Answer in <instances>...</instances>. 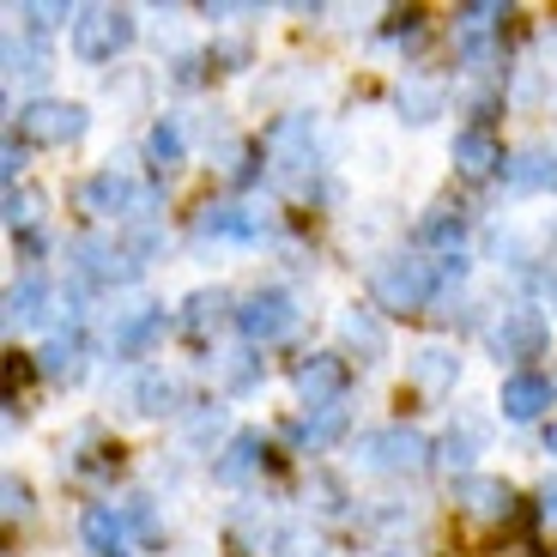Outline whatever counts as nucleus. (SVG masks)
<instances>
[{
  "label": "nucleus",
  "instance_id": "nucleus-1",
  "mask_svg": "<svg viewBox=\"0 0 557 557\" xmlns=\"http://www.w3.org/2000/svg\"><path fill=\"white\" fill-rule=\"evenodd\" d=\"M436 285H443V273H436L431 261H418V255H388V261L370 273V297H376L382 309H394V315L424 309L436 297Z\"/></svg>",
  "mask_w": 557,
  "mask_h": 557
},
{
  "label": "nucleus",
  "instance_id": "nucleus-2",
  "mask_svg": "<svg viewBox=\"0 0 557 557\" xmlns=\"http://www.w3.org/2000/svg\"><path fill=\"white\" fill-rule=\"evenodd\" d=\"M358 467L370 473H424L431 467V443L406 424H382V431L358 436Z\"/></svg>",
  "mask_w": 557,
  "mask_h": 557
},
{
  "label": "nucleus",
  "instance_id": "nucleus-3",
  "mask_svg": "<svg viewBox=\"0 0 557 557\" xmlns=\"http://www.w3.org/2000/svg\"><path fill=\"white\" fill-rule=\"evenodd\" d=\"M134 42V13L122 7H85L73 18V55L79 61H115Z\"/></svg>",
  "mask_w": 557,
  "mask_h": 557
},
{
  "label": "nucleus",
  "instance_id": "nucleus-4",
  "mask_svg": "<svg viewBox=\"0 0 557 557\" xmlns=\"http://www.w3.org/2000/svg\"><path fill=\"white\" fill-rule=\"evenodd\" d=\"M79 207L85 212H98V219H146V212L158 207V195L152 188H139L134 176H122V170H98V176H85V188H79Z\"/></svg>",
  "mask_w": 557,
  "mask_h": 557
},
{
  "label": "nucleus",
  "instance_id": "nucleus-5",
  "mask_svg": "<svg viewBox=\"0 0 557 557\" xmlns=\"http://www.w3.org/2000/svg\"><path fill=\"white\" fill-rule=\"evenodd\" d=\"M85 122H91V115H85L79 103L37 98V103L18 110V139H30V146H73V139L85 134Z\"/></svg>",
  "mask_w": 557,
  "mask_h": 557
},
{
  "label": "nucleus",
  "instance_id": "nucleus-6",
  "mask_svg": "<svg viewBox=\"0 0 557 557\" xmlns=\"http://www.w3.org/2000/svg\"><path fill=\"white\" fill-rule=\"evenodd\" d=\"M237 327L249 346H273V339H285L297 327V304L285 292H255L249 304L237 309Z\"/></svg>",
  "mask_w": 557,
  "mask_h": 557
},
{
  "label": "nucleus",
  "instance_id": "nucleus-7",
  "mask_svg": "<svg viewBox=\"0 0 557 557\" xmlns=\"http://www.w3.org/2000/svg\"><path fill=\"white\" fill-rule=\"evenodd\" d=\"M491 346H497V358H516V363L545 358V346H552V321H545L540 309H503Z\"/></svg>",
  "mask_w": 557,
  "mask_h": 557
},
{
  "label": "nucleus",
  "instance_id": "nucleus-8",
  "mask_svg": "<svg viewBox=\"0 0 557 557\" xmlns=\"http://www.w3.org/2000/svg\"><path fill=\"white\" fill-rule=\"evenodd\" d=\"M67 261L85 285H127V278H139V261H127L115 243H98V237H79L67 249Z\"/></svg>",
  "mask_w": 557,
  "mask_h": 557
},
{
  "label": "nucleus",
  "instance_id": "nucleus-9",
  "mask_svg": "<svg viewBox=\"0 0 557 557\" xmlns=\"http://www.w3.org/2000/svg\"><path fill=\"white\" fill-rule=\"evenodd\" d=\"M497 406H503V418H509V424H533V418L552 412V382H545L540 370H516V376L503 382Z\"/></svg>",
  "mask_w": 557,
  "mask_h": 557
},
{
  "label": "nucleus",
  "instance_id": "nucleus-10",
  "mask_svg": "<svg viewBox=\"0 0 557 557\" xmlns=\"http://www.w3.org/2000/svg\"><path fill=\"white\" fill-rule=\"evenodd\" d=\"M346 358H334V351H321V358H304L297 363V394L309 400V412L315 406H339V394H346Z\"/></svg>",
  "mask_w": 557,
  "mask_h": 557
},
{
  "label": "nucleus",
  "instance_id": "nucleus-11",
  "mask_svg": "<svg viewBox=\"0 0 557 557\" xmlns=\"http://www.w3.org/2000/svg\"><path fill=\"white\" fill-rule=\"evenodd\" d=\"M158 334H164V309H158V304H139V309H127V315H115L110 351H115V358H139V351L152 346Z\"/></svg>",
  "mask_w": 557,
  "mask_h": 557
},
{
  "label": "nucleus",
  "instance_id": "nucleus-12",
  "mask_svg": "<svg viewBox=\"0 0 557 557\" xmlns=\"http://www.w3.org/2000/svg\"><path fill=\"white\" fill-rule=\"evenodd\" d=\"M455 497H460V509H467V516H509V503H516V491L503 485V479H485V473H467L455 485Z\"/></svg>",
  "mask_w": 557,
  "mask_h": 557
},
{
  "label": "nucleus",
  "instance_id": "nucleus-13",
  "mask_svg": "<svg viewBox=\"0 0 557 557\" xmlns=\"http://www.w3.org/2000/svg\"><path fill=\"white\" fill-rule=\"evenodd\" d=\"M37 370L49 382H79V370H85V334L79 327H67V334L49 339V346L37 351Z\"/></svg>",
  "mask_w": 557,
  "mask_h": 557
},
{
  "label": "nucleus",
  "instance_id": "nucleus-14",
  "mask_svg": "<svg viewBox=\"0 0 557 557\" xmlns=\"http://www.w3.org/2000/svg\"><path fill=\"white\" fill-rule=\"evenodd\" d=\"M261 455H267L261 431H237V436H231V448L212 460V479H219V485H243V479L261 467Z\"/></svg>",
  "mask_w": 557,
  "mask_h": 557
},
{
  "label": "nucleus",
  "instance_id": "nucleus-15",
  "mask_svg": "<svg viewBox=\"0 0 557 557\" xmlns=\"http://www.w3.org/2000/svg\"><path fill=\"white\" fill-rule=\"evenodd\" d=\"M79 533H85V545H91L98 557H122L127 521H122V509H115V503H91V509H85V521H79Z\"/></svg>",
  "mask_w": 557,
  "mask_h": 557
},
{
  "label": "nucleus",
  "instance_id": "nucleus-16",
  "mask_svg": "<svg viewBox=\"0 0 557 557\" xmlns=\"http://www.w3.org/2000/svg\"><path fill=\"white\" fill-rule=\"evenodd\" d=\"M49 304H55V285L42 273H25L13 292H7V321H13V327H30V321L49 315Z\"/></svg>",
  "mask_w": 557,
  "mask_h": 557
},
{
  "label": "nucleus",
  "instance_id": "nucleus-17",
  "mask_svg": "<svg viewBox=\"0 0 557 557\" xmlns=\"http://www.w3.org/2000/svg\"><path fill=\"white\" fill-rule=\"evenodd\" d=\"M261 231H267V219L249 207H207L195 219V237H261Z\"/></svg>",
  "mask_w": 557,
  "mask_h": 557
},
{
  "label": "nucleus",
  "instance_id": "nucleus-18",
  "mask_svg": "<svg viewBox=\"0 0 557 557\" xmlns=\"http://www.w3.org/2000/svg\"><path fill=\"white\" fill-rule=\"evenodd\" d=\"M497 164H503V152H497V139H491L485 127L455 134V170H460V176H491Z\"/></svg>",
  "mask_w": 557,
  "mask_h": 557
},
{
  "label": "nucleus",
  "instance_id": "nucleus-19",
  "mask_svg": "<svg viewBox=\"0 0 557 557\" xmlns=\"http://www.w3.org/2000/svg\"><path fill=\"white\" fill-rule=\"evenodd\" d=\"M509 182L516 188H557V146H533V152L509 158Z\"/></svg>",
  "mask_w": 557,
  "mask_h": 557
},
{
  "label": "nucleus",
  "instance_id": "nucleus-20",
  "mask_svg": "<svg viewBox=\"0 0 557 557\" xmlns=\"http://www.w3.org/2000/svg\"><path fill=\"white\" fill-rule=\"evenodd\" d=\"M346 424H351L346 406H315V412H309L292 436H297L304 448H327V443H339V436H346Z\"/></svg>",
  "mask_w": 557,
  "mask_h": 557
},
{
  "label": "nucleus",
  "instance_id": "nucleus-21",
  "mask_svg": "<svg viewBox=\"0 0 557 557\" xmlns=\"http://www.w3.org/2000/svg\"><path fill=\"white\" fill-rule=\"evenodd\" d=\"M127 400H134V412L158 418V412H170V400H176V382H170L164 370H139L134 388H127Z\"/></svg>",
  "mask_w": 557,
  "mask_h": 557
},
{
  "label": "nucleus",
  "instance_id": "nucleus-22",
  "mask_svg": "<svg viewBox=\"0 0 557 557\" xmlns=\"http://www.w3.org/2000/svg\"><path fill=\"white\" fill-rule=\"evenodd\" d=\"M339 334H346L351 346L363 351V363H376L382 351H388V334H382V327H376V315H370V309H351V315L339 321Z\"/></svg>",
  "mask_w": 557,
  "mask_h": 557
},
{
  "label": "nucleus",
  "instance_id": "nucleus-23",
  "mask_svg": "<svg viewBox=\"0 0 557 557\" xmlns=\"http://www.w3.org/2000/svg\"><path fill=\"white\" fill-rule=\"evenodd\" d=\"M224 304H231L224 292H195L188 304H182V327H188V334H207V327H219Z\"/></svg>",
  "mask_w": 557,
  "mask_h": 557
},
{
  "label": "nucleus",
  "instance_id": "nucleus-24",
  "mask_svg": "<svg viewBox=\"0 0 557 557\" xmlns=\"http://www.w3.org/2000/svg\"><path fill=\"white\" fill-rule=\"evenodd\" d=\"M146 152H152V164H158V170H176V164H182V122H176V115H164V122L152 127Z\"/></svg>",
  "mask_w": 557,
  "mask_h": 557
},
{
  "label": "nucleus",
  "instance_id": "nucleus-25",
  "mask_svg": "<svg viewBox=\"0 0 557 557\" xmlns=\"http://www.w3.org/2000/svg\"><path fill=\"white\" fill-rule=\"evenodd\" d=\"M412 382H418V388H431V394H443L448 382H455V358H448V351H418V358H412Z\"/></svg>",
  "mask_w": 557,
  "mask_h": 557
},
{
  "label": "nucleus",
  "instance_id": "nucleus-26",
  "mask_svg": "<svg viewBox=\"0 0 557 557\" xmlns=\"http://www.w3.org/2000/svg\"><path fill=\"white\" fill-rule=\"evenodd\" d=\"M37 219H42V195H37V188H13V195H7V224L30 237Z\"/></svg>",
  "mask_w": 557,
  "mask_h": 557
},
{
  "label": "nucleus",
  "instance_id": "nucleus-27",
  "mask_svg": "<svg viewBox=\"0 0 557 557\" xmlns=\"http://www.w3.org/2000/svg\"><path fill=\"white\" fill-rule=\"evenodd\" d=\"M460 231H467V219H460V212H448V207H443V212H431V219L418 224V237H424V243H443L448 255H455Z\"/></svg>",
  "mask_w": 557,
  "mask_h": 557
},
{
  "label": "nucleus",
  "instance_id": "nucleus-28",
  "mask_svg": "<svg viewBox=\"0 0 557 557\" xmlns=\"http://www.w3.org/2000/svg\"><path fill=\"white\" fill-rule=\"evenodd\" d=\"M255 382H261V358H255V351H231V358H224V388L243 394V388H255Z\"/></svg>",
  "mask_w": 557,
  "mask_h": 557
},
{
  "label": "nucleus",
  "instance_id": "nucleus-29",
  "mask_svg": "<svg viewBox=\"0 0 557 557\" xmlns=\"http://www.w3.org/2000/svg\"><path fill=\"white\" fill-rule=\"evenodd\" d=\"M7 67H13V79H18V73H25V79H42V73H49V55H42L37 42H25V49L7 42Z\"/></svg>",
  "mask_w": 557,
  "mask_h": 557
},
{
  "label": "nucleus",
  "instance_id": "nucleus-30",
  "mask_svg": "<svg viewBox=\"0 0 557 557\" xmlns=\"http://www.w3.org/2000/svg\"><path fill=\"white\" fill-rule=\"evenodd\" d=\"M436 103H443V91H436V85H412V91H400V110L412 115V122H431Z\"/></svg>",
  "mask_w": 557,
  "mask_h": 557
},
{
  "label": "nucleus",
  "instance_id": "nucleus-31",
  "mask_svg": "<svg viewBox=\"0 0 557 557\" xmlns=\"http://www.w3.org/2000/svg\"><path fill=\"white\" fill-rule=\"evenodd\" d=\"M122 521H127V533H146V540H158L152 497H127V503H122Z\"/></svg>",
  "mask_w": 557,
  "mask_h": 557
},
{
  "label": "nucleus",
  "instance_id": "nucleus-32",
  "mask_svg": "<svg viewBox=\"0 0 557 557\" xmlns=\"http://www.w3.org/2000/svg\"><path fill=\"white\" fill-rule=\"evenodd\" d=\"M278 552H285V557H321V533H309V528H278Z\"/></svg>",
  "mask_w": 557,
  "mask_h": 557
},
{
  "label": "nucleus",
  "instance_id": "nucleus-33",
  "mask_svg": "<svg viewBox=\"0 0 557 557\" xmlns=\"http://www.w3.org/2000/svg\"><path fill=\"white\" fill-rule=\"evenodd\" d=\"M25 18H30V30H49L55 18H67V7H25Z\"/></svg>",
  "mask_w": 557,
  "mask_h": 557
},
{
  "label": "nucleus",
  "instance_id": "nucleus-34",
  "mask_svg": "<svg viewBox=\"0 0 557 557\" xmlns=\"http://www.w3.org/2000/svg\"><path fill=\"white\" fill-rule=\"evenodd\" d=\"M315 491H321V509H327V516H339V509H346V503H339V485H334V479H315Z\"/></svg>",
  "mask_w": 557,
  "mask_h": 557
},
{
  "label": "nucleus",
  "instance_id": "nucleus-35",
  "mask_svg": "<svg viewBox=\"0 0 557 557\" xmlns=\"http://www.w3.org/2000/svg\"><path fill=\"white\" fill-rule=\"evenodd\" d=\"M7 509H13V516H25V509H30V491L18 485V479H7Z\"/></svg>",
  "mask_w": 557,
  "mask_h": 557
},
{
  "label": "nucleus",
  "instance_id": "nucleus-36",
  "mask_svg": "<svg viewBox=\"0 0 557 557\" xmlns=\"http://www.w3.org/2000/svg\"><path fill=\"white\" fill-rule=\"evenodd\" d=\"M545 516H557V485H545Z\"/></svg>",
  "mask_w": 557,
  "mask_h": 557
},
{
  "label": "nucleus",
  "instance_id": "nucleus-37",
  "mask_svg": "<svg viewBox=\"0 0 557 557\" xmlns=\"http://www.w3.org/2000/svg\"><path fill=\"white\" fill-rule=\"evenodd\" d=\"M545 455H557V424H552V431H545Z\"/></svg>",
  "mask_w": 557,
  "mask_h": 557
}]
</instances>
